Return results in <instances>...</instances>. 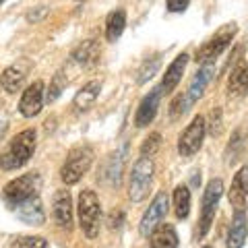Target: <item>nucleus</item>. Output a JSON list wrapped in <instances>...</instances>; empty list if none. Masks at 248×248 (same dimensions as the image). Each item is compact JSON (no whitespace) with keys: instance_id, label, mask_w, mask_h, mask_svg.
<instances>
[{"instance_id":"cd10ccee","label":"nucleus","mask_w":248,"mask_h":248,"mask_svg":"<svg viewBox=\"0 0 248 248\" xmlns=\"http://www.w3.org/2000/svg\"><path fill=\"white\" fill-rule=\"evenodd\" d=\"M13 246H27V248H46L48 246V242H46L44 238H40V236H27V238H17L13 242Z\"/></svg>"},{"instance_id":"f3484780","label":"nucleus","mask_w":248,"mask_h":248,"mask_svg":"<svg viewBox=\"0 0 248 248\" xmlns=\"http://www.w3.org/2000/svg\"><path fill=\"white\" fill-rule=\"evenodd\" d=\"M230 205L236 209H246V199H248V166H242L238 170V174L232 180V186L228 190Z\"/></svg>"},{"instance_id":"f257e3e1","label":"nucleus","mask_w":248,"mask_h":248,"mask_svg":"<svg viewBox=\"0 0 248 248\" xmlns=\"http://www.w3.org/2000/svg\"><path fill=\"white\" fill-rule=\"evenodd\" d=\"M35 130L27 128L19 133L17 137L11 141V145L6 147V151L0 155V168L11 172V170H19L27 164V161L33 157L35 151Z\"/></svg>"},{"instance_id":"39448f33","label":"nucleus","mask_w":248,"mask_h":248,"mask_svg":"<svg viewBox=\"0 0 248 248\" xmlns=\"http://www.w3.org/2000/svg\"><path fill=\"white\" fill-rule=\"evenodd\" d=\"M223 195V182L219 178H213L207 184L205 195H203V209H201V221H199V230H197V238H205L207 232L211 230V223L215 219V211L219 205V199Z\"/></svg>"},{"instance_id":"0eeeda50","label":"nucleus","mask_w":248,"mask_h":248,"mask_svg":"<svg viewBox=\"0 0 248 248\" xmlns=\"http://www.w3.org/2000/svg\"><path fill=\"white\" fill-rule=\"evenodd\" d=\"M35 195H40V176L35 172L15 178V180H11L2 190V197L11 207L29 199V197H35Z\"/></svg>"},{"instance_id":"6e6552de","label":"nucleus","mask_w":248,"mask_h":248,"mask_svg":"<svg viewBox=\"0 0 248 248\" xmlns=\"http://www.w3.org/2000/svg\"><path fill=\"white\" fill-rule=\"evenodd\" d=\"M205 133H207V124L203 116H195L192 122L184 128V133L178 139V153L182 157H192L205 141Z\"/></svg>"},{"instance_id":"7ed1b4c3","label":"nucleus","mask_w":248,"mask_h":248,"mask_svg":"<svg viewBox=\"0 0 248 248\" xmlns=\"http://www.w3.org/2000/svg\"><path fill=\"white\" fill-rule=\"evenodd\" d=\"M93 164V149L89 145H79L68 151L66 161L60 170V178L64 184H77L81 178L89 172Z\"/></svg>"},{"instance_id":"393cba45","label":"nucleus","mask_w":248,"mask_h":248,"mask_svg":"<svg viewBox=\"0 0 248 248\" xmlns=\"http://www.w3.org/2000/svg\"><path fill=\"white\" fill-rule=\"evenodd\" d=\"M68 85V79H66V75L64 71H58L56 75H54V79L50 83V91L46 93V102L52 104V102H56V99L60 97V93L64 91V87Z\"/></svg>"},{"instance_id":"c85d7f7f","label":"nucleus","mask_w":248,"mask_h":248,"mask_svg":"<svg viewBox=\"0 0 248 248\" xmlns=\"http://www.w3.org/2000/svg\"><path fill=\"white\" fill-rule=\"evenodd\" d=\"M188 2H190V0H168V11H172V13H182V11H186Z\"/></svg>"},{"instance_id":"ddd939ff","label":"nucleus","mask_w":248,"mask_h":248,"mask_svg":"<svg viewBox=\"0 0 248 248\" xmlns=\"http://www.w3.org/2000/svg\"><path fill=\"white\" fill-rule=\"evenodd\" d=\"M11 209L17 213V217H19L23 223H27V226H42V223L46 221V213H44L40 195L21 201V203L13 205Z\"/></svg>"},{"instance_id":"412c9836","label":"nucleus","mask_w":248,"mask_h":248,"mask_svg":"<svg viewBox=\"0 0 248 248\" xmlns=\"http://www.w3.org/2000/svg\"><path fill=\"white\" fill-rule=\"evenodd\" d=\"M99 91H102V83L99 81H89L87 85H83V89L77 91V95L73 99L75 112H87L99 97Z\"/></svg>"},{"instance_id":"9d476101","label":"nucleus","mask_w":248,"mask_h":248,"mask_svg":"<svg viewBox=\"0 0 248 248\" xmlns=\"http://www.w3.org/2000/svg\"><path fill=\"white\" fill-rule=\"evenodd\" d=\"M168 215V195L166 190H159L155 199L151 201L149 209L145 211L141 223H139V232H141V236L147 238L153 232V228L157 226V223L164 221V217Z\"/></svg>"},{"instance_id":"4468645a","label":"nucleus","mask_w":248,"mask_h":248,"mask_svg":"<svg viewBox=\"0 0 248 248\" xmlns=\"http://www.w3.org/2000/svg\"><path fill=\"white\" fill-rule=\"evenodd\" d=\"M29 71H31V62L27 58H23L19 62H15V64H11L2 73V77H0V83H2L4 91L6 93H17V91H21V87L25 85V79H27Z\"/></svg>"},{"instance_id":"423d86ee","label":"nucleus","mask_w":248,"mask_h":248,"mask_svg":"<svg viewBox=\"0 0 248 248\" xmlns=\"http://www.w3.org/2000/svg\"><path fill=\"white\" fill-rule=\"evenodd\" d=\"M238 27L234 23H228L221 29L215 31V35L209 42H205L201 48L197 50V62H211L221 56L223 50H228V46L232 44V40L236 37Z\"/></svg>"},{"instance_id":"bb28decb","label":"nucleus","mask_w":248,"mask_h":248,"mask_svg":"<svg viewBox=\"0 0 248 248\" xmlns=\"http://www.w3.org/2000/svg\"><path fill=\"white\" fill-rule=\"evenodd\" d=\"M161 147V135L159 133H151L145 139V143L141 145V155H147V157H153L155 153L159 151Z\"/></svg>"},{"instance_id":"20e7f679","label":"nucleus","mask_w":248,"mask_h":248,"mask_svg":"<svg viewBox=\"0 0 248 248\" xmlns=\"http://www.w3.org/2000/svg\"><path fill=\"white\" fill-rule=\"evenodd\" d=\"M153 174H155V166L151 157H139L133 166V172H130V186H128V197L135 201V203H141L143 199H147L153 182Z\"/></svg>"},{"instance_id":"dca6fc26","label":"nucleus","mask_w":248,"mask_h":248,"mask_svg":"<svg viewBox=\"0 0 248 248\" xmlns=\"http://www.w3.org/2000/svg\"><path fill=\"white\" fill-rule=\"evenodd\" d=\"M126 153H128V147L124 145L120 151L112 153L108 157L106 166H104V172H102V182H106L108 186H120L122 180V170H124V161H126Z\"/></svg>"},{"instance_id":"2f4dec72","label":"nucleus","mask_w":248,"mask_h":248,"mask_svg":"<svg viewBox=\"0 0 248 248\" xmlns=\"http://www.w3.org/2000/svg\"><path fill=\"white\" fill-rule=\"evenodd\" d=\"M4 2H6V0H0V4H4Z\"/></svg>"},{"instance_id":"a878e982","label":"nucleus","mask_w":248,"mask_h":248,"mask_svg":"<svg viewBox=\"0 0 248 248\" xmlns=\"http://www.w3.org/2000/svg\"><path fill=\"white\" fill-rule=\"evenodd\" d=\"M159 64H161V60L159 58H149L145 62V64L141 66V71H139V77H137V83H147L151 79V77L157 73V68H159Z\"/></svg>"},{"instance_id":"4be33fe9","label":"nucleus","mask_w":248,"mask_h":248,"mask_svg":"<svg viewBox=\"0 0 248 248\" xmlns=\"http://www.w3.org/2000/svg\"><path fill=\"white\" fill-rule=\"evenodd\" d=\"M248 234V217H246V209H238L232 219V228H230V238H228V246L232 248H240L244 244Z\"/></svg>"},{"instance_id":"6ab92c4d","label":"nucleus","mask_w":248,"mask_h":248,"mask_svg":"<svg viewBox=\"0 0 248 248\" xmlns=\"http://www.w3.org/2000/svg\"><path fill=\"white\" fill-rule=\"evenodd\" d=\"M149 244L153 248H176L180 242L172 223H157L149 234Z\"/></svg>"},{"instance_id":"b1692460","label":"nucleus","mask_w":248,"mask_h":248,"mask_svg":"<svg viewBox=\"0 0 248 248\" xmlns=\"http://www.w3.org/2000/svg\"><path fill=\"white\" fill-rule=\"evenodd\" d=\"M174 213L178 219H186L190 213V190L186 184H178L174 188Z\"/></svg>"},{"instance_id":"f8f14e48","label":"nucleus","mask_w":248,"mask_h":248,"mask_svg":"<svg viewBox=\"0 0 248 248\" xmlns=\"http://www.w3.org/2000/svg\"><path fill=\"white\" fill-rule=\"evenodd\" d=\"M161 97H164V93H161L159 87H155L141 99V104H139V108H137V114H135V124L139 128L149 126V124L155 120L157 108L161 104Z\"/></svg>"},{"instance_id":"5701e85b","label":"nucleus","mask_w":248,"mask_h":248,"mask_svg":"<svg viewBox=\"0 0 248 248\" xmlns=\"http://www.w3.org/2000/svg\"><path fill=\"white\" fill-rule=\"evenodd\" d=\"M124 27H126V13L124 9H116L108 15L106 19V37L108 42H116L122 35Z\"/></svg>"},{"instance_id":"7c9ffc66","label":"nucleus","mask_w":248,"mask_h":248,"mask_svg":"<svg viewBox=\"0 0 248 248\" xmlns=\"http://www.w3.org/2000/svg\"><path fill=\"white\" fill-rule=\"evenodd\" d=\"M242 93H248V64H246V75H244V83H242Z\"/></svg>"},{"instance_id":"a211bd4d","label":"nucleus","mask_w":248,"mask_h":248,"mask_svg":"<svg viewBox=\"0 0 248 248\" xmlns=\"http://www.w3.org/2000/svg\"><path fill=\"white\" fill-rule=\"evenodd\" d=\"M186 64H188V54L182 52V54H178L172 64L168 66V71H166L164 79H161V85H159V89H161V93H164V95L172 93V91L178 87V83H180L182 75H184Z\"/></svg>"},{"instance_id":"aec40b11","label":"nucleus","mask_w":248,"mask_h":248,"mask_svg":"<svg viewBox=\"0 0 248 248\" xmlns=\"http://www.w3.org/2000/svg\"><path fill=\"white\" fill-rule=\"evenodd\" d=\"M99 46L95 40H87V42H83L79 48H77L73 52V56H71V62L75 66H79V68H87L91 64H95V62L99 60Z\"/></svg>"},{"instance_id":"c756f323","label":"nucleus","mask_w":248,"mask_h":248,"mask_svg":"<svg viewBox=\"0 0 248 248\" xmlns=\"http://www.w3.org/2000/svg\"><path fill=\"white\" fill-rule=\"evenodd\" d=\"M46 13H48V9H46V6H40V11H35V13L31 11V13H27V21H40Z\"/></svg>"},{"instance_id":"2eb2a0df","label":"nucleus","mask_w":248,"mask_h":248,"mask_svg":"<svg viewBox=\"0 0 248 248\" xmlns=\"http://www.w3.org/2000/svg\"><path fill=\"white\" fill-rule=\"evenodd\" d=\"M52 213L60 228L71 230L73 228V199L68 190H58L52 201Z\"/></svg>"},{"instance_id":"f03ea898","label":"nucleus","mask_w":248,"mask_h":248,"mask_svg":"<svg viewBox=\"0 0 248 248\" xmlns=\"http://www.w3.org/2000/svg\"><path fill=\"white\" fill-rule=\"evenodd\" d=\"M79 223L83 234L89 240L97 238L99 226H102V203L91 188L81 190L79 195Z\"/></svg>"},{"instance_id":"9b49d317","label":"nucleus","mask_w":248,"mask_h":248,"mask_svg":"<svg viewBox=\"0 0 248 248\" xmlns=\"http://www.w3.org/2000/svg\"><path fill=\"white\" fill-rule=\"evenodd\" d=\"M44 102H46L44 83L42 81H33L25 91H23L21 102H19V112L25 116V118H33V116H37L42 112Z\"/></svg>"},{"instance_id":"1a4fd4ad","label":"nucleus","mask_w":248,"mask_h":248,"mask_svg":"<svg viewBox=\"0 0 248 248\" xmlns=\"http://www.w3.org/2000/svg\"><path fill=\"white\" fill-rule=\"evenodd\" d=\"M213 73H215V60H211V62H203V66H201L199 71H197V75L192 77V81H190V85H188V89L182 93L184 104H186V108H188V110L199 102L201 97H203V93H205V89H207V85L211 83V79H213Z\"/></svg>"}]
</instances>
